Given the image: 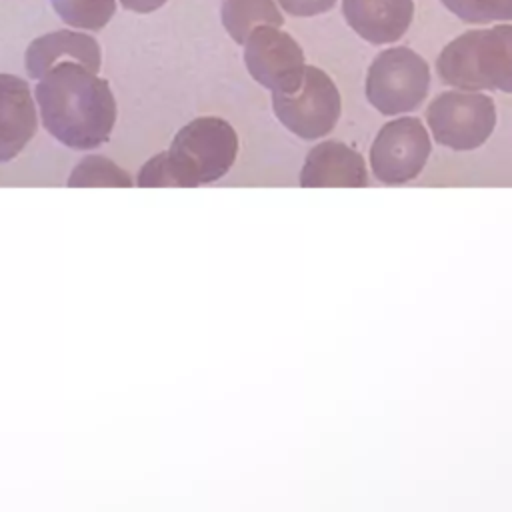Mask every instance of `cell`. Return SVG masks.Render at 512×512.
Wrapping results in <instances>:
<instances>
[{
    "label": "cell",
    "mask_w": 512,
    "mask_h": 512,
    "mask_svg": "<svg viewBox=\"0 0 512 512\" xmlns=\"http://www.w3.org/2000/svg\"><path fill=\"white\" fill-rule=\"evenodd\" d=\"M288 14L308 18L328 12L336 0H276Z\"/></svg>",
    "instance_id": "ac0fdd59"
},
{
    "label": "cell",
    "mask_w": 512,
    "mask_h": 512,
    "mask_svg": "<svg viewBox=\"0 0 512 512\" xmlns=\"http://www.w3.org/2000/svg\"><path fill=\"white\" fill-rule=\"evenodd\" d=\"M430 136L416 116H402L386 122L370 148L374 176L384 184L414 180L430 156Z\"/></svg>",
    "instance_id": "52a82bcc"
},
{
    "label": "cell",
    "mask_w": 512,
    "mask_h": 512,
    "mask_svg": "<svg viewBox=\"0 0 512 512\" xmlns=\"http://www.w3.org/2000/svg\"><path fill=\"white\" fill-rule=\"evenodd\" d=\"M436 70L456 90L512 94V24L460 34L440 52Z\"/></svg>",
    "instance_id": "7a4b0ae2"
},
{
    "label": "cell",
    "mask_w": 512,
    "mask_h": 512,
    "mask_svg": "<svg viewBox=\"0 0 512 512\" xmlns=\"http://www.w3.org/2000/svg\"><path fill=\"white\" fill-rule=\"evenodd\" d=\"M122 8L130 10V12H138V14H148L158 10L160 6L166 4V0H120Z\"/></svg>",
    "instance_id": "d6986e66"
},
{
    "label": "cell",
    "mask_w": 512,
    "mask_h": 512,
    "mask_svg": "<svg viewBox=\"0 0 512 512\" xmlns=\"http://www.w3.org/2000/svg\"><path fill=\"white\" fill-rule=\"evenodd\" d=\"M452 14L468 24L512 20V0H440Z\"/></svg>",
    "instance_id": "2e32d148"
},
{
    "label": "cell",
    "mask_w": 512,
    "mask_h": 512,
    "mask_svg": "<svg viewBox=\"0 0 512 512\" xmlns=\"http://www.w3.org/2000/svg\"><path fill=\"white\" fill-rule=\"evenodd\" d=\"M62 62H78L98 74L102 64L100 44L84 32L54 30L34 38L24 54L26 72L34 80H40L50 68Z\"/></svg>",
    "instance_id": "8fae6325"
},
{
    "label": "cell",
    "mask_w": 512,
    "mask_h": 512,
    "mask_svg": "<svg viewBox=\"0 0 512 512\" xmlns=\"http://www.w3.org/2000/svg\"><path fill=\"white\" fill-rule=\"evenodd\" d=\"M38 130L30 84L0 72V162L14 160Z\"/></svg>",
    "instance_id": "9c48e42d"
},
{
    "label": "cell",
    "mask_w": 512,
    "mask_h": 512,
    "mask_svg": "<svg viewBox=\"0 0 512 512\" xmlns=\"http://www.w3.org/2000/svg\"><path fill=\"white\" fill-rule=\"evenodd\" d=\"M220 16L226 32L238 44H244L248 34L260 24H284V16L274 0H222Z\"/></svg>",
    "instance_id": "4fadbf2b"
},
{
    "label": "cell",
    "mask_w": 512,
    "mask_h": 512,
    "mask_svg": "<svg viewBox=\"0 0 512 512\" xmlns=\"http://www.w3.org/2000/svg\"><path fill=\"white\" fill-rule=\"evenodd\" d=\"M66 184L70 188H130L132 178L108 156L88 154L74 166Z\"/></svg>",
    "instance_id": "5bb4252c"
},
{
    "label": "cell",
    "mask_w": 512,
    "mask_h": 512,
    "mask_svg": "<svg viewBox=\"0 0 512 512\" xmlns=\"http://www.w3.org/2000/svg\"><path fill=\"white\" fill-rule=\"evenodd\" d=\"M136 186L140 188H176V178L168 162V152L154 154L136 176Z\"/></svg>",
    "instance_id": "e0dca14e"
},
{
    "label": "cell",
    "mask_w": 512,
    "mask_h": 512,
    "mask_svg": "<svg viewBox=\"0 0 512 512\" xmlns=\"http://www.w3.org/2000/svg\"><path fill=\"white\" fill-rule=\"evenodd\" d=\"M42 126L72 150L106 144L116 124V98L110 84L78 62L50 68L34 86Z\"/></svg>",
    "instance_id": "6da1fadb"
},
{
    "label": "cell",
    "mask_w": 512,
    "mask_h": 512,
    "mask_svg": "<svg viewBox=\"0 0 512 512\" xmlns=\"http://www.w3.org/2000/svg\"><path fill=\"white\" fill-rule=\"evenodd\" d=\"M50 4L64 24L92 32L104 28L116 12V0H50Z\"/></svg>",
    "instance_id": "9a60e30c"
},
{
    "label": "cell",
    "mask_w": 512,
    "mask_h": 512,
    "mask_svg": "<svg viewBox=\"0 0 512 512\" xmlns=\"http://www.w3.org/2000/svg\"><path fill=\"white\" fill-rule=\"evenodd\" d=\"M426 122L438 144L466 152L482 146L494 132L496 106L488 94L454 88L430 102Z\"/></svg>",
    "instance_id": "8992f818"
},
{
    "label": "cell",
    "mask_w": 512,
    "mask_h": 512,
    "mask_svg": "<svg viewBox=\"0 0 512 512\" xmlns=\"http://www.w3.org/2000/svg\"><path fill=\"white\" fill-rule=\"evenodd\" d=\"M348 26L370 44H392L408 30L412 0H342Z\"/></svg>",
    "instance_id": "7c38bea8"
},
{
    "label": "cell",
    "mask_w": 512,
    "mask_h": 512,
    "mask_svg": "<svg viewBox=\"0 0 512 512\" xmlns=\"http://www.w3.org/2000/svg\"><path fill=\"white\" fill-rule=\"evenodd\" d=\"M272 108L284 128L304 140H314L336 126L342 102L334 80L324 70L306 66L292 92H272Z\"/></svg>",
    "instance_id": "5b68a950"
},
{
    "label": "cell",
    "mask_w": 512,
    "mask_h": 512,
    "mask_svg": "<svg viewBox=\"0 0 512 512\" xmlns=\"http://www.w3.org/2000/svg\"><path fill=\"white\" fill-rule=\"evenodd\" d=\"M366 182L364 158L340 140L316 144L300 170V186L304 188H360Z\"/></svg>",
    "instance_id": "30bf717a"
},
{
    "label": "cell",
    "mask_w": 512,
    "mask_h": 512,
    "mask_svg": "<svg viewBox=\"0 0 512 512\" xmlns=\"http://www.w3.org/2000/svg\"><path fill=\"white\" fill-rule=\"evenodd\" d=\"M244 64L250 76L272 92H292L306 68L300 44L280 26L270 24H260L248 34Z\"/></svg>",
    "instance_id": "ba28073f"
},
{
    "label": "cell",
    "mask_w": 512,
    "mask_h": 512,
    "mask_svg": "<svg viewBox=\"0 0 512 512\" xmlns=\"http://www.w3.org/2000/svg\"><path fill=\"white\" fill-rule=\"evenodd\" d=\"M430 86L426 60L406 46L382 50L368 68L366 98L384 116L416 110Z\"/></svg>",
    "instance_id": "277c9868"
},
{
    "label": "cell",
    "mask_w": 512,
    "mask_h": 512,
    "mask_svg": "<svg viewBox=\"0 0 512 512\" xmlns=\"http://www.w3.org/2000/svg\"><path fill=\"white\" fill-rule=\"evenodd\" d=\"M166 152L176 188H194L220 180L232 168L238 134L224 118L200 116L176 132Z\"/></svg>",
    "instance_id": "3957f363"
}]
</instances>
